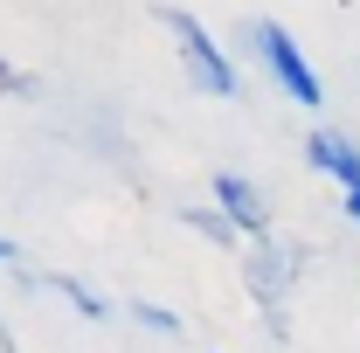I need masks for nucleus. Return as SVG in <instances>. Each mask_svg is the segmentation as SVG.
I'll list each match as a JSON object with an SVG mask.
<instances>
[{
  "label": "nucleus",
  "mask_w": 360,
  "mask_h": 353,
  "mask_svg": "<svg viewBox=\"0 0 360 353\" xmlns=\"http://www.w3.org/2000/svg\"><path fill=\"white\" fill-rule=\"evenodd\" d=\"M215 201H222V215L243 229V236H257V243H270V215H264V194L250 187L243 174H215Z\"/></svg>",
  "instance_id": "4"
},
{
  "label": "nucleus",
  "mask_w": 360,
  "mask_h": 353,
  "mask_svg": "<svg viewBox=\"0 0 360 353\" xmlns=\"http://www.w3.org/2000/svg\"><path fill=\"white\" fill-rule=\"evenodd\" d=\"M160 21H167V28H174L180 35V56H187V70H194V84L208 90V97H236V63H229L222 49L208 42V28H201V21H194V14H180V7H160Z\"/></svg>",
  "instance_id": "1"
},
{
  "label": "nucleus",
  "mask_w": 360,
  "mask_h": 353,
  "mask_svg": "<svg viewBox=\"0 0 360 353\" xmlns=\"http://www.w3.org/2000/svg\"><path fill=\"white\" fill-rule=\"evenodd\" d=\"M0 90H21V77H14V70H7V63H0Z\"/></svg>",
  "instance_id": "9"
},
{
  "label": "nucleus",
  "mask_w": 360,
  "mask_h": 353,
  "mask_svg": "<svg viewBox=\"0 0 360 353\" xmlns=\"http://www.w3.org/2000/svg\"><path fill=\"white\" fill-rule=\"evenodd\" d=\"M305 160H312L319 174L340 180V194H347V208H354V222H360V146L340 139V132H312L305 139Z\"/></svg>",
  "instance_id": "3"
},
{
  "label": "nucleus",
  "mask_w": 360,
  "mask_h": 353,
  "mask_svg": "<svg viewBox=\"0 0 360 353\" xmlns=\"http://www.w3.org/2000/svg\"><path fill=\"white\" fill-rule=\"evenodd\" d=\"M7 257H14V243H7V236H0V264H7Z\"/></svg>",
  "instance_id": "10"
},
{
  "label": "nucleus",
  "mask_w": 360,
  "mask_h": 353,
  "mask_svg": "<svg viewBox=\"0 0 360 353\" xmlns=\"http://www.w3.org/2000/svg\"><path fill=\"white\" fill-rule=\"evenodd\" d=\"M132 312V319H146V326H153V333H180V319L174 312H160V305H146V298H139V305H125Z\"/></svg>",
  "instance_id": "8"
},
{
  "label": "nucleus",
  "mask_w": 360,
  "mask_h": 353,
  "mask_svg": "<svg viewBox=\"0 0 360 353\" xmlns=\"http://www.w3.org/2000/svg\"><path fill=\"white\" fill-rule=\"evenodd\" d=\"M49 284H56V291H63V298H70L77 312H90V319H104V312H111L104 298H97V291H90V284H77V277H49Z\"/></svg>",
  "instance_id": "7"
},
{
  "label": "nucleus",
  "mask_w": 360,
  "mask_h": 353,
  "mask_svg": "<svg viewBox=\"0 0 360 353\" xmlns=\"http://www.w3.org/2000/svg\"><path fill=\"white\" fill-rule=\"evenodd\" d=\"M180 222H194V229H201L208 243H229V250H236V236H243V229H236V222H229L222 208H187Z\"/></svg>",
  "instance_id": "6"
},
{
  "label": "nucleus",
  "mask_w": 360,
  "mask_h": 353,
  "mask_svg": "<svg viewBox=\"0 0 360 353\" xmlns=\"http://www.w3.org/2000/svg\"><path fill=\"white\" fill-rule=\"evenodd\" d=\"M250 284H257V298L277 312V291L291 284V257H284L277 243H257V257H250Z\"/></svg>",
  "instance_id": "5"
},
{
  "label": "nucleus",
  "mask_w": 360,
  "mask_h": 353,
  "mask_svg": "<svg viewBox=\"0 0 360 353\" xmlns=\"http://www.w3.org/2000/svg\"><path fill=\"white\" fill-rule=\"evenodd\" d=\"M257 49H264V63H270V77L291 90L305 111H319L326 104V90H319V77H312V63L298 56V42H291V28H277V21H257Z\"/></svg>",
  "instance_id": "2"
}]
</instances>
